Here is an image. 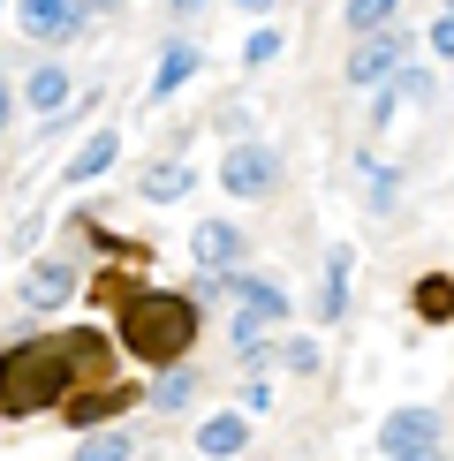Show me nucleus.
<instances>
[{
	"label": "nucleus",
	"mask_w": 454,
	"mask_h": 461,
	"mask_svg": "<svg viewBox=\"0 0 454 461\" xmlns=\"http://www.w3.org/2000/svg\"><path fill=\"white\" fill-rule=\"evenodd\" d=\"M68 461H129V438H122V431H91Z\"/></svg>",
	"instance_id": "20"
},
{
	"label": "nucleus",
	"mask_w": 454,
	"mask_h": 461,
	"mask_svg": "<svg viewBox=\"0 0 454 461\" xmlns=\"http://www.w3.org/2000/svg\"><path fill=\"white\" fill-rule=\"evenodd\" d=\"M220 182L235 189V197H265V189L280 182V159H273L265 144H235V151L220 159Z\"/></svg>",
	"instance_id": "6"
},
{
	"label": "nucleus",
	"mask_w": 454,
	"mask_h": 461,
	"mask_svg": "<svg viewBox=\"0 0 454 461\" xmlns=\"http://www.w3.org/2000/svg\"><path fill=\"white\" fill-rule=\"evenodd\" d=\"M8 122H15V84L0 76V129H8Z\"/></svg>",
	"instance_id": "25"
},
{
	"label": "nucleus",
	"mask_w": 454,
	"mask_h": 461,
	"mask_svg": "<svg viewBox=\"0 0 454 461\" xmlns=\"http://www.w3.org/2000/svg\"><path fill=\"white\" fill-rule=\"evenodd\" d=\"M386 23H394V8H386V0H356V8H349V31H371V38H378Z\"/></svg>",
	"instance_id": "21"
},
{
	"label": "nucleus",
	"mask_w": 454,
	"mask_h": 461,
	"mask_svg": "<svg viewBox=\"0 0 454 461\" xmlns=\"http://www.w3.org/2000/svg\"><path fill=\"white\" fill-rule=\"evenodd\" d=\"M394 99H416V106H424V99H431V68H402V76H394V84H386V99H378L371 113H386Z\"/></svg>",
	"instance_id": "19"
},
{
	"label": "nucleus",
	"mask_w": 454,
	"mask_h": 461,
	"mask_svg": "<svg viewBox=\"0 0 454 461\" xmlns=\"http://www.w3.org/2000/svg\"><path fill=\"white\" fill-rule=\"evenodd\" d=\"M378 454L409 461V454H440V409H394L378 424Z\"/></svg>",
	"instance_id": "3"
},
{
	"label": "nucleus",
	"mask_w": 454,
	"mask_h": 461,
	"mask_svg": "<svg viewBox=\"0 0 454 461\" xmlns=\"http://www.w3.org/2000/svg\"><path fill=\"white\" fill-rule=\"evenodd\" d=\"M409 461H440V454H409Z\"/></svg>",
	"instance_id": "26"
},
{
	"label": "nucleus",
	"mask_w": 454,
	"mask_h": 461,
	"mask_svg": "<svg viewBox=\"0 0 454 461\" xmlns=\"http://www.w3.org/2000/svg\"><path fill=\"white\" fill-rule=\"evenodd\" d=\"M280 356H288V371H318V340H288Z\"/></svg>",
	"instance_id": "22"
},
{
	"label": "nucleus",
	"mask_w": 454,
	"mask_h": 461,
	"mask_svg": "<svg viewBox=\"0 0 454 461\" xmlns=\"http://www.w3.org/2000/svg\"><path fill=\"white\" fill-rule=\"evenodd\" d=\"M242 53H250V61H273V53H280V31H258V38H250Z\"/></svg>",
	"instance_id": "23"
},
{
	"label": "nucleus",
	"mask_w": 454,
	"mask_h": 461,
	"mask_svg": "<svg viewBox=\"0 0 454 461\" xmlns=\"http://www.w3.org/2000/svg\"><path fill=\"white\" fill-rule=\"evenodd\" d=\"M189 258H197L213 280H227V265L242 258V227H235V220H204L197 235H189Z\"/></svg>",
	"instance_id": "9"
},
{
	"label": "nucleus",
	"mask_w": 454,
	"mask_h": 461,
	"mask_svg": "<svg viewBox=\"0 0 454 461\" xmlns=\"http://www.w3.org/2000/svg\"><path fill=\"white\" fill-rule=\"evenodd\" d=\"M242 438H250V424H242V416H213V424L197 431V454H204V461H235Z\"/></svg>",
	"instance_id": "12"
},
{
	"label": "nucleus",
	"mask_w": 454,
	"mask_h": 461,
	"mask_svg": "<svg viewBox=\"0 0 454 461\" xmlns=\"http://www.w3.org/2000/svg\"><path fill=\"white\" fill-rule=\"evenodd\" d=\"M349 273H356V258H349V249H333V258H326V287H318V318H340V311H349Z\"/></svg>",
	"instance_id": "13"
},
{
	"label": "nucleus",
	"mask_w": 454,
	"mask_h": 461,
	"mask_svg": "<svg viewBox=\"0 0 454 461\" xmlns=\"http://www.w3.org/2000/svg\"><path fill=\"white\" fill-rule=\"evenodd\" d=\"M402 46H409V31H378V38H356V53H349V84H394L402 76Z\"/></svg>",
	"instance_id": "4"
},
{
	"label": "nucleus",
	"mask_w": 454,
	"mask_h": 461,
	"mask_svg": "<svg viewBox=\"0 0 454 461\" xmlns=\"http://www.w3.org/2000/svg\"><path fill=\"white\" fill-rule=\"evenodd\" d=\"M23 31L31 38H46V46H68L76 31H84V8H76V0H23Z\"/></svg>",
	"instance_id": "8"
},
{
	"label": "nucleus",
	"mask_w": 454,
	"mask_h": 461,
	"mask_svg": "<svg viewBox=\"0 0 454 461\" xmlns=\"http://www.w3.org/2000/svg\"><path fill=\"white\" fill-rule=\"evenodd\" d=\"M144 401H151V409H167V416H175V409H189V401H197V371H189V363H175V371H167Z\"/></svg>",
	"instance_id": "16"
},
{
	"label": "nucleus",
	"mask_w": 454,
	"mask_h": 461,
	"mask_svg": "<svg viewBox=\"0 0 454 461\" xmlns=\"http://www.w3.org/2000/svg\"><path fill=\"white\" fill-rule=\"evenodd\" d=\"M137 386H129V378H114V386H91V393H76V401H61V416H68V431H99L106 416H129L137 409Z\"/></svg>",
	"instance_id": "5"
},
{
	"label": "nucleus",
	"mask_w": 454,
	"mask_h": 461,
	"mask_svg": "<svg viewBox=\"0 0 454 461\" xmlns=\"http://www.w3.org/2000/svg\"><path fill=\"white\" fill-rule=\"evenodd\" d=\"M189 76H197V46H167L159 53V76H151V99H175Z\"/></svg>",
	"instance_id": "14"
},
{
	"label": "nucleus",
	"mask_w": 454,
	"mask_h": 461,
	"mask_svg": "<svg viewBox=\"0 0 454 461\" xmlns=\"http://www.w3.org/2000/svg\"><path fill=\"white\" fill-rule=\"evenodd\" d=\"M189 340H197V303L175 295V287H129L122 295V348L175 371L189 363Z\"/></svg>",
	"instance_id": "2"
},
{
	"label": "nucleus",
	"mask_w": 454,
	"mask_h": 461,
	"mask_svg": "<svg viewBox=\"0 0 454 461\" xmlns=\"http://www.w3.org/2000/svg\"><path fill=\"white\" fill-rule=\"evenodd\" d=\"M114 159H122V137H114V129H99V137H91V144L68 159V182H91V175H106Z\"/></svg>",
	"instance_id": "15"
},
{
	"label": "nucleus",
	"mask_w": 454,
	"mask_h": 461,
	"mask_svg": "<svg viewBox=\"0 0 454 461\" xmlns=\"http://www.w3.org/2000/svg\"><path fill=\"white\" fill-rule=\"evenodd\" d=\"M227 287L242 295V311H250V318H265V325H280V318H288V295H280L273 280H258V273H227Z\"/></svg>",
	"instance_id": "10"
},
{
	"label": "nucleus",
	"mask_w": 454,
	"mask_h": 461,
	"mask_svg": "<svg viewBox=\"0 0 454 461\" xmlns=\"http://www.w3.org/2000/svg\"><path fill=\"white\" fill-rule=\"evenodd\" d=\"M431 53H454V8L440 15V23H431Z\"/></svg>",
	"instance_id": "24"
},
{
	"label": "nucleus",
	"mask_w": 454,
	"mask_h": 461,
	"mask_svg": "<svg viewBox=\"0 0 454 461\" xmlns=\"http://www.w3.org/2000/svg\"><path fill=\"white\" fill-rule=\"evenodd\" d=\"M416 318H431V325H447V318H454V280H447V273L416 280Z\"/></svg>",
	"instance_id": "18"
},
{
	"label": "nucleus",
	"mask_w": 454,
	"mask_h": 461,
	"mask_svg": "<svg viewBox=\"0 0 454 461\" xmlns=\"http://www.w3.org/2000/svg\"><path fill=\"white\" fill-rule=\"evenodd\" d=\"M61 393H76V363L61 333H23L0 348V416H38Z\"/></svg>",
	"instance_id": "1"
},
{
	"label": "nucleus",
	"mask_w": 454,
	"mask_h": 461,
	"mask_svg": "<svg viewBox=\"0 0 454 461\" xmlns=\"http://www.w3.org/2000/svg\"><path fill=\"white\" fill-rule=\"evenodd\" d=\"M68 91H76V84H68L61 68H38L31 84H23V99H31L38 113H61V106H68Z\"/></svg>",
	"instance_id": "17"
},
{
	"label": "nucleus",
	"mask_w": 454,
	"mask_h": 461,
	"mask_svg": "<svg viewBox=\"0 0 454 461\" xmlns=\"http://www.w3.org/2000/svg\"><path fill=\"white\" fill-rule=\"evenodd\" d=\"M15 295H23V311H61V303L76 295V265H68V258L31 265V273L15 280Z\"/></svg>",
	"instance_id": "7"
},
{
	"label": "nucleus",
	"mask_w": 454,
	"mask_h": 461,
	"mask_svg": "<svg viewBox=\"0 0 454 461\" xmlns=\"http://www.w3.org/2000/svg\"><path fill=\"white\" fill-rule=\"evenodd\" d=\"M137 189H144L151 204H175V197H189V189H197V175H189L182 159H159V167H144V182H137Z\"/></svg>",
	"instance_id": "11"
}]
</instances>
